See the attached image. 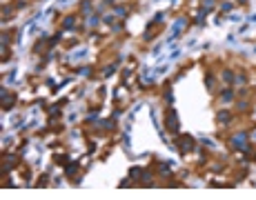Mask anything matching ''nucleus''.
Masks as SVG:
<instances>
[{"label":"nucleus","instance_id":"obj_1","mask_svg":"<svg viewBox=\"0 0 256 200\" xmlns=\"http://www.w3.org/2000/svg\"><path fill=\"white\" fill-rule=\"evenodd\" d=\"M169 116H172V120H169V129H172V131H176V129H178V120H176V111H172Z\"/></svg>","mask_w":256,"mask_h":200},{"label":"nucleus","instance_id":"obj_2","mask_svg":"<svg viewBox=\"0 0 256 200\" xmlns=\"http://www.w3.org/2000/svg\"><path fill=\"white\" fill-rule=\"evenodd\" d=\"M85 56H87V51H85V49H80V51H76V54H73L71 58H73V60H83Z\"/></svg>","mask_w":256,"mask_h":200},{"label":"nucleus","instance_id":"obj_3","mask_svg":"<svg viewBox=\"0 0 256 200\" xmlns=\"http://www.w3.org/2000/svg\"><path fill=\"white\" fill-rule=\"evenodd\" d=\"M234 145H236V147H243V145H245V136H243V134L236 136V138H234Z\"/></svg>","mask_w":256,"mask_h":200}]
</instances>
